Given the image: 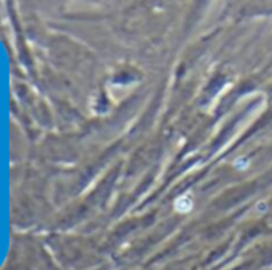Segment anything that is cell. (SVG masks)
Masks as SVG:
<instances>
[{"label": "cell", "mask_w": 272, "mask_h": 270, "mask_svg": "<svg viewBox=\"0 0 272 270\" xmlns=\"http://www.w3.org/2000/svg\"><path fill=\"white\" fill-rule=\"evenodd\" d=\"M180 204H181V207H179V212H189L191 210L193 202H191V199L188 197V195H185V197H181L179 202H177V205H180Z\"/></svg>", "instance_id": "obj_1"}]
</instances>
